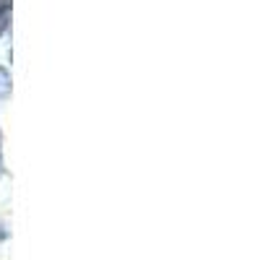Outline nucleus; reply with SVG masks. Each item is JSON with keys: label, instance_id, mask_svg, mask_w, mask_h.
Returning a JSON list of instances; mask_svg holds the SVG:
<instances>
[{"label": "nucleus", "instance_id": "1", "mask_svg": "<svg viewBox=\"0 0 260 260\" xmlns=\"http://www.w3.org/2000/svg\"><path fill=\"white\" fill-rule=\"evenodd\" d=\"M8 94H11V73L0 68V99H6Z\"/></svg>", "mask_w": 260, "mask_h": 260}, {"label": "nucleus", "instance_id": "2", "mask_svg": "<svg viewBox=\"0 0 260 260\" xmlns=\"http://www.w3.org/2000/svg\"><path fill=\"white\" fill-rule=\"evenodd\" d=\"M8 18H11V8H8V3H3L0 6V34L8 29Z\"/></svg>", "mask_w": 260, "mask_h": 260}, {"label": "nucleus", "instance_id": "3", "mask_svg": "<svg viewBox=\"0 0 260 260\" xmlns=\"http://www.w3.org/2000/svg\"><path fill=\"white\" fill-rule=\"evenodd\" d=\"M0 172H3V159H0Z\"/></svg>", "mask_w": 260, "mask_h": 260}]
</instances>
